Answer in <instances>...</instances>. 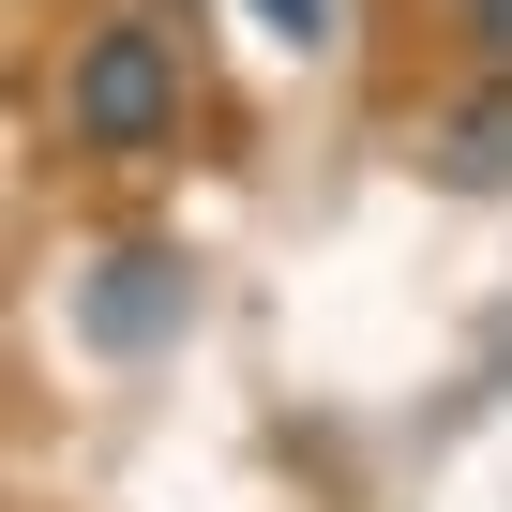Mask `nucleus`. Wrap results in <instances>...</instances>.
<instances>
[{"mask_svg": "<svg viewBox=\"0 0 512 512\" xmlns=\"http://www.w3.org/2000/svg\"><path fill=\"white\" fill-rule=\"evenodd\" d=\"M422 181H437V196H512V61H482V76L422 121Z\"/></svg>", "mask_w": 512, "mask_h": 512, "instance_id": "2", "label": "nucleus"}, {"mask_svg": "<svg viewBox=\"0 0 512 512\" xmlns=\"http://www.w3.org/2000/svg\"><path fill=\"white\" fill-rule=\"evenodd\" d=\"M452 31H467V61H512V0H452Z\"/></svg>", "mask_w": 512, "mask_h": 512, "instance_id": "5", "label": "nucleus"}, {"mask_svg": "<svg viewBox=\"0 0 512 512\" xmlns=\"http://www.w3.org/2000/svg\"><path fill=\"white\" fill-rule=\"evenodd\" d=\"M256 31L272 46H332V0H256Z\"/></svg>", "mask_w": 512, "mask_h": 512, "instance_id": "4", "label": "nucleus"}, {"mask_svg": "<svg viewBox=\"0 0 512 512\" xmlns=\"http://www.w3.org/2000/svg\"><path fill=\"white\" fill-rule=\"evenodd\" d=\"M61 136L106 151V166L181 151V46H166V16H106V31L61 61Z\"/></svg>", "mask_w": 512, "mask_h": 512, "instance_id": "1", "label": "nucleus"}, {"mask_svg": "<svg viewBox=\"0 0 512 512\" xmlns=\"http://www.w3.org/2000/svg\"><path fill=\"white\" fill-rule=\"evenodd\" d=\"M76 332L91 347H166L181 332V272H166V256H106V272L76 287Z\"/></svg>", "mask_w": 512, "mask_h": 512, "instance_id": "3", "label": "nucleus"}]
</instances>
